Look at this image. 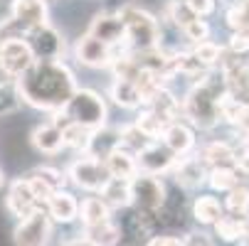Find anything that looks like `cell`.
Masks as SVG:
<instances>
[{
    "instance_id": "1",
    "label": "cell",
    "mask_w": 249,
    "mask_h": 246,
    "mask_svg": "<svg viewBox=\"0 0 249 246\" xmlns=\"http://www.w3.org/2000/svg\"><path fill=\"white\" fill-rule=\"evenodd\" d=\"M15 84L25 103L52 114L62 111L79 89L72 69L64 62H35Z\"/></svg>"
},
{
    "instance_id": "2",
    "label": "cell",
    "mask_w": 249,
    "mask_h": 246,
    "mask_svg": "<svg viewBox=\"0 0 249 246\" xmlns=\"http://www.w3.org/2000/svg\"><path fill=\"white\" fill-rule=\"evenodd\" d=\"M227 96V84L222 72H207L202 79H197V84L190 89V94L183 98V116L207 131V128H215L222 116H220V101Z\"/></svg>"
},
{
    "instance_id": "3",
    "label": "cell",
    "mask_w": 249,
    "mask_h": 246,
    "mask_svg": "<svg viewBox=\"0 0 249 246\" xmlns=\"http://www.w3.org/2000/svg\"><path fill=\"white\" fill-rule=\"evenodd\" d=\"M64 121L77 123L87 131H101L106 128V118H109V109L106 101L101 98V94L91 91V89H77V94L72 96V101L67 103L62 111H57Z\"/></svg>"
},
{
    "instance_id": "4",
    "label": "cell",
    "mask_w": 249,
    "mask_h": 246,
    "mask_svg": "<svg viewBox=\"0 0 249 246\" xmlns=\"http://www.w3.org/2000/svg\"><path fill=\"white\" fill-rule=\"evenodd\" d=\"M119 15L126 25V42L133 47V52H148L160 47V25L148 10L128 3L119 10Z\"/></svg>"
},
{
    "instance_id": "5",
    "label": "cell",
    "mask_w": 249,
    "mask_h": 246,
    "mask_svg": "<svg viewBox=\"0 0 249 246\" xmlns=\"http://www.w3.org/2000/svg\"><path fill=\"white\" fill-rule=\"evenodd\" d=\"M67 178L72 180L79 190L87 192H101L111 180V172L106 167L104 160H96L91 155H82L77 158L67 170Z\"/></svg>"
},
{
    "instance_id": "6",
    "label": "cell",
    "mask_w": 249,
    "mask_h": 246,
    "mask_svg": "<svg viewBox=\"0 0 249 246\" xmlns=\"http://www.w3.org/2000/svg\"><path fill=\"white\" fill-rule=\"evenodd\" d=\"M35 62L37 59H35V52L25 37H13L0 45V72L10 77L13 82H18L25 72H30Z\"/></svg>"
},
{
    "instance_id": "7",
    "label": "cell",
    "mask_w": 249,
    "mask_h": 246,
    "mask_svg": "<svg viewBox=\"0 0 249 246\" xmlns=\"http://www.w3.org/2000/svg\"><path fill=\"white\" fill-rule=\"evenodd\" d=\"M131 197L138 212H156L165 202V185L156 175H143L138 172L131 180Z\"/></svg>"
},
{
    "instance_id": "8",
    "label": "cell",
    "mask_w": 249,
    "mask_h": 246,
    "mask_svg": "<svg viewBox=\"0 0 249 246\" xmlns=\"http://www.w3.org/2000/svg\"><path fill=\"white\" fill-rule=\"evenodd\" d=\"M52 234V217L47 214V209H37L30 217L20 219L15 227V244L18 246H45Z\"/></svg>"
},
{
    "instance_id": "9",
    "label": "cell",
    "mask_w": 249,
    "mask_h": 246,
    "mask_svg": "<svg viewBox=\"0 0 249 246\" xmlns=\"http://www.w3.org/2000/svg\"><path fill=\"white\" fill-rule=\"evenodd\" d=\"M74 57H77V62L84 64V66L104 69V66H111V64H114V59L119 57V52H116V47L96 40L94 34L87 32L84 37H79L77 45H74Z\"/></svg>"
},
{
    "instance_id": "10",
    "label": "cell",
    "mask_w": 249,
    "mask_h": 246,
    "mask_svg": "<svg viewBox=\"0 0 249 246\" xmlns=\"http://www.w3.org/2000/svg\"><path fill=\"white\" fill-rule=\"evenodd\" d=\"M25 40L30 42L37 62H62L59 57L64 54V40L54 27H50V25L37 27V30L27 32Z\"/></svg>"
},
{
    "instance_id": "11",
    "label": "cell",
    "mask_w": 249,
    "mask_h": 246,
    "mask_svg": "<svg viewBox=\"0 0 249 246\" xmlns=\"http://www.w3.org/2000/svg\"><path fill=\"white\" fill-rule=\"evenodd\" d=\"M136 160H138V172L156 175V178H158L160 172L173 170L175 163L180 160V158H178V155L163 143V140H153L148 148H143V150L136 155Z\"/></svg>"
},
{
    "instance_id": "12",
    "label": "cell",
    "mask_w": 249,
    "mask_h": 246,
    "mask_svg": "<svg viewBox=\"0 0 249 246\" xmlns=\"http://www.w3.org/2000/svg\"><path fill=\"white\" fill-rule=\"evenodd\" d=\"M47 0H13L10 20L27 34L37 27L47 25Z\"/></svg>"
},
{
    "instance_id": "13",
    "label": "cell",
    "mask_w": 249,
    "mask_h": 246,
    "mask_svg": "<svg viewBox=\"0 0 249 246\" xmlns=\"http://www.w3.org/2000/svg\"><path fill=\"white\" fill-rule=\"evenodd\" d=\"M5 207L10 209V214H13V217L25 219V217H30L32 212H37L42 204H40L37 197H35L30 180H27V178H18V180H13L10 187H8Z\"/></svg>"
},
{
    "instance_id": "14",
    "label": "cell",
    "mask_w": 249,
    "mask_h": 246,
    "mask_svg": "<svg viewBox=\"0 0 249 246\" xmlns=\"http://www.w3.org/2000/svg\"><path fill=\"white\" fill-rule=\"evenodd\" d=\"M25 178L30 180L32 192H35V197L40 199V204H47V199H50L54 192L64 190L67 172H62V170H57V167L42 165V167H35L30 175H25Z\"/></svg>"
},
{
    "instance_id": "15",
    "label": "cell",
    "mask_w": 249,
    "mask_h": 246,
    "mask_svg": "<svg viewBox=\"0 0 249 246\" xmlns=\"http://www.w3.org/2000/svg\"><path fill=\"white\" fill-rule=\"evenodd\" d=\"M89 34H94L96 40L111 45V47H119L126 42V25L119 13H99L91 20Z\"/></svg>"
},
{
    "instance_id": "16",
    "label": "cell",
    "mask_w": 249,
    "mask_h": 246,
    "mask_svg": "<svg viewBox=\"0 0 249 246\" xmlns=\"http://www.w3.org/2000/svg\"><path fill=\"white\" fill-rule=\"evenodd\" d=\"M173 175L178 185L193 190V187H200L210 178V165L202 158H180L173 167Z\"/></svg>"
},
{
    "instance_id": "17",
    "label": "cell",
    "mask_w": 249,
    "mask_h": 246,
    "mask_svg": "<svg viewBox=\"0 0 249 246\" xmlns=\"http://www.w3.org/2000/svg\"><path fill=\"white\" fill-rule=\"evenodd\" d=\"M146 109L156 111V114L170 126V123H175L178 118H180L183 103L175 98V94H173L168 86H160V89H156V91L146 98Z\"/></svg>"
},
{
    "instance_id": "18",
    "label": "cell",
    "mask_w": 249,
    "mask_h": 246,
    "mask_svg": "<svg viewBox=\"0 0 249 246\" xmlns=\"http://www.w3.org/2000/svg\"><path fill=\"white\" fill-rule=\"evenodd\" d=\"M30 140H32V146L37 148L42 155H57L62 148H67V146H64V133H62V128L54 126L52 121L35 128Z\"/></svg>"
},
{
    "instance_id": "19",
    "label": "cell",
    "mask_w": 249,
    "mask_h": 246,
    "mask_svg": "<svg viewBox=\"0 0 249 246\" xmlns=\"http://www.w3.org/2000/svg\"><path fill=\"white\" fill-rule=\"evenodd\" d=\"M47 214L54 219V222H74L79 217V202L72 192H67V190H59L54 192L50 199H47Z\"/></svg>"
},
{
    "instance_id": "20",
    "label": "cell",
    "mask_w": 249,
    "mask_h": 246,
    "mask_svg": "<svg viewBox=\"0 0 249 246\" xmlns=\"http://www.w3.org/2000/svg\"><path fill=\"white\" fill-rule=\"evenodd\" d=\"M163 143L175 153V155H188L193 148H195V133H193V128L188 126V123H183V121H175V123H170L168 128H165V133H163Z\"/></svg>"
},
{
    "instance_id": "21",
    "label": "cell",
    "mask_w": 249,
    "mask_h": 246,
    "mask_svg": "<svg viewBox=\"0 0 249 246\" xmlns=\"http://www.w3.org/2000/svg\"><path fill=\"white\" fill-rule=\"evenodd\" d=\"M106 167H109L111 178H119V180H133L138 175V160H136V153L126 150V148H114L109 155H106Z\"/></svg>"
},
{
    "instance_id": "22",
    "label": "cell",
    "mask_w": 249,
    "mask_h": 246,
    "mask_svg": "<svg viewBox=\"0 0 249 246\" xmlns=\"http://www.w3.org/2000/svg\"><path fill=\"white\" fill-rule=\"evenodd\" d=\"M52 123L62 128V133H64V146H67V148H74V150H79L82 155L89 153L94 131H87V128H82V126H77V123H69V121H64L59 114H54Z\"/></svg>"
},
{
    "instance_id": "23",
    "label": "cell",
    "mask_w": 249,
    "mask_h": 246,
    "mask_svg": "<svg viewBox=\"0 0 249 246\" xmlns=\"http://www.w3.org/2000/svg\"><path fill=\"white\" fill-rule=\"evenodd\" d=\"M200 158L210 165V170L212 167H237L239 153H234V148L230 143H225V140H212V143L205 146Z\"/></svg>"
},
{
    "instance_id": "24",
    "label": "cell",
    "mask_w": 249,
    "mask_h": 246,
    "mask_svg": "<svg viewBox=\"0 0 249 246\" xmlns=\"http://www.w3.org/2000/svg\"><path fill=\"white\" fill-rule=\"evenodd\" d=\"M109 94H111V98L119 103L121 109H138V106H143V94H141V89H138L136 82L114 79Z\"/></svg>"
},
{
    "instance_id": "25",
    "label": "cell",
    "mask_w": 249,
    "mask_h": 246,
    "mask_svg": "<svg viewBox=\"0 0 249 246\" xmlns=\"http://www.w3.org/2000/svg\"><path fill=\"white\" fill-rule=\"evenodd\" d=\"M193 217L200 224H212L215 227L222 217H225V204H220L217 197H210V195H200L193 204Z\"/></svg>"
},
{
    "instance_id": "26",
    "label": "cell",
    "mask_w": 249,
    "mask_h": 246,
    "mask_svg": "<svg viewBox=\"0 0 249 246\" xmlns=\"http://www.w3.org/2000/svg\"><path fill=\"white\" fill-rule=\"evenodd\" d=\"M99 197L109 204L111 209H119V207H128L133 204V197H131V180H119V178H111L109 185H106Z\"/></svg>"
},
{
    "instance_id": "27",
    "label": "cell",
    "mask_w": 249,
    "mask_h": 246,
    "mask_svg": "<svg viewBox=\"0 0 249 246\" xmlns=\"http://www.w3.org/2000/svg\"><path fill=\"white\" fill-rule=\"evenodd\" d=\"M79 219L84 222V227H94L101 222L111 219V207L106 204L101 197H87L79 204Z\"/></svg>"
},
{
    "instance_id": "28",
    "label": "cell",
    "mask_w": 249,
    "mask_h": 246,
    "mask_svg": "<svg viewBox=\"0 0 249 246\" xmlns=\"http://www.w3.org/2000/svg\"><path fill=\"white\" fill-rule=\"evenodd\" d=\"M84 239L91 241L94 246H116L121 239V229L109 219V222H101L94 227H84Z\"/></svg>"
},
{
    "instance_id": "29",
    "label": "cell",
    "mask_w": 249,
    "mask_h": 246,
    "mask_svg": "<svg viewBox=\"0 0 249 246\" xmlns=\"http://www.w3.org/2000/svg\"><path fill=\"white\" fill-rule=\"evenodd\" d=\"M153 143V140L141 131L136 123H128V126H124V128H119V146L121 148H126V150H131V153H141L143 148H148Z\"/></svg>"
},
{
    "instance_id": "30",
    "label": "cell",
    "mask_w": 249,
    "mask_h": 246,
    "mask_svg": "<svg viewBox=\"0 0 249 246\" xmlns=\"http://www.w3.org/2000/svg\"><path fill=\"white\" fill-rule=\"evenodd\" d=\"M215 231H217V236L222 241H237V239H242V236L249 234V222H247V217L230 214V217H222L215 224Z\"/></svg>"
},
{
    "instance_id": "31",
    "label": "cell",
    "mask_w": 249,
    "mask_h": 246,
    "mask_svg": "<svg viewBox=\"0 0 249 246\" xmlns=\"http://www.w3.org/2000/svg\"><path fill=\"white\" fill-rule=\"evenodd\" d=\"M141 131H143L151 140H160L163 138V133H165V128H168V123L156 114V111H151V109H143L138 114V118L133 121Z\"/></svg>"
},
{
    "instance_id": "32",
    "label": "cell",
    "mask_w": 249,
    "mask_h": 246,
    "mask_svg": "<svg viewBox=\"0 0 249 246\" xmlns=\"http://www.w3.org/2000/svg\"><path fill=\"white\" fill-rule=\"evenodd\" d=\"M207 182L220 192H232L234 187H239V172L237 167H212Z\"/></svg>"
},
{
    "instance_id": "33",
    "label": "cell",
    "mask_w": 249,
    "mask_h": 246,
    "mask_svg": "<svg viewBox=\"0 0 249 246\" xmlns=\"http://www.w3.org/2000/svg\"><path fill=\"white\" fill-rule=\"evenodd\" d=\"M168 20L175 27H180V32H183L188 25H193L195 20H202V17H197V13L188 5V0H173L168 5Z\"/></svg>"
},
{
    "instance_id": "34",
    "label": "cell",
    "mask_w": 249,
    "mask_h": 246,
    "mask_svg": "<svg viewBox=\"0 0 249 246\" xmlns=\"http://www.w3.org/2000/svg\"><path fill=\"white\" fill-rule=\"evenodd\" d=\"M173 66L175 72H183V74H197V77H205L207 74V66H202V62L193 54V52H178L173 54Z\"/></svg>"
},
{
    "instance_id": "35",
    "label": "cell",
    "mask_w": 249,
    "mask_h": 246,
    "mask_svg": "<svg viewBox=\"0 0 249 246\" xmlns=\"http://www.w3.org/2000/svg\"><path fill=\"white\" fill-rule=\"evenodd\" d=\"M193 54L202 62V66H215V64H220L222 62V54H225V49L217 45V42H212V40H205V42H200V45H195L193 47Z\"/></svg>"
},
{
    "instance_id": "36",
    "label": "cell",
    "mask_w": 249,
    "mask_h": 246,
    "mask_svg": "<svg viewBox=\"0 0 249 246\" xmlns=\"http://www.w3.org/2000/svg\"><path fill=\"white\" fill-rule=\"evenodd\" d=\"M225 209L234 217H244L249 212V190L244 185L234 187L232 192H227V199H225Z\"/></svg>"
},
{
    "instance_id": "37",
    "label": "cell",
    "mask_w": 249,
    "mask_h": 246,
    "mask_svg": "<svg viewBox=\"0 0 249 246\" xmlns=\"http://www.w3.org/2000/svg\"><path fill=\"white\" fill-rule=\"evenodd\" d=\"M242 111H244V103L237 101V98H232L230 94L220 101V116H222V121H227V123H232V126L239 123Z\"/></svg>"
},
{
    "instance_id": "38",
    "label": "cell",
    "mask_w": 249,
    "mask_h": 246,
    "mask_svg": "<svg viewBox=\"0 0 249 246\" xmlns=\"http://www.w3.org/2000/svg\"><path fill=\"white\" fill-rule=\"evenodd\" d=\"M183 34H185V40H190L193 45H200V42H205L210 37V25L205 20H195L193 25H188L183 30Z\"/></svg>"
},
{
    "instance_id": "39",
    "label": "cell",
    "mask_w": 249,
    "mask_h": 246,
    "mask_svg": "<svg viewBox=\"0 0 249 246\" xmlns=\"http://www.w3.org/2000/svg\"><path fill=\"white\" fill-rule=\"evenodd\" d=\"M230 52H234L239 57L249 52V27L247 30H239V32H232V37H230Z\"/></svg>"
},
{
    "instance_id": "40",
    "label": "cell",
    "mask_w": 249,
    "mask_h": 246,
    "mask_svg": "<svg viewBox=\"0 0 249 246\" xmlns=\"http://www.w3.org/2000/svg\"><path fill=\"white\" fill-rule=\"evenodd\" d=\"M188 5L197 13V17H207V15H212L215 13V0H188Z\"/></svg>"
},
{
    "instance_id": "41",
    "label": "cell",
    "mask_w": 249,
    "mask_h": 246,
    "mask_svg": "<svg viewBox=\"0 0 249 246\" xmlns=\"http://www.w3.org/2000/svg\"><path fill=\"white\" fill-rule=\"evenodd\" d=\"M146 246H183V239H178V236H153Z\"/></svg>"
},
{
    "instance_id": "42",
    "label": "cell",
    "mask_w": 249,
    "mask_h": 246,
    "mask_svg": "<svg viewBox=\"0 0 249 246\" xmlns=\"http://www.w3.org/2000/svg\"><path fill=\"white\" fill-rule=\"evenodd\" d=\"M183 246H212V241L205 234H188L183 239Z\"/></svg>"
},
{
    "instance_id": "43",
    "label": "cell",
    "mask_w": 249,
    "mask_h": 246,
    "mask_svg": "<svg viewBox=\"0 0 249 246\" xmlns=\"http://www.w3.org/2000/svg\"><path fill=\"white\" fill-rule=\"evenodd\" d=\"M237 128L249 138V106H244V111H242V116H239V123H237Z\"/></svg>"
},
{
    "instance_id": "44",
    "label": "cell",
    "mask_w": 249,
    "mask_h": 246,
    "mask_svg": "<svg viewBox=\"0 0 249 246\" xmlns=\"http://www.w3.org/2000/svg\"><path fill=\"white\" fill-rule=\"evenodd\" d=\"M237 167H239V172H244V175H249V148L237 158Z\"/></svg>"
},
{
    "instance_id": "45",
    "label": "cell",
    "mask_w": 249,
    "mask_h": 246,
    "mask_svg": "<svg viewBox=\"0 0 249 246\" xmlns=\"http://www.w3.org/2000/svg\"><path fill=\"white\" fill-rule=\"evenodd\" d=\"M67 246H94V244H91V241H87L84 236H79L77 241H72V244H67Z\"/></svg>"
},
{
    "instance_id": "46",
    "label": "cell",
    "mask_w": 249,
    "mask_h": 246,
    "mask_svg": "<svg viewBox=\"0 0 249 246\" xmlns=\"http://www.w3.org/2000/svg\"><path fill=\"white\" fill-rule=\"evenodd\" d=\"M5 182V175H3V170H0V185H3Z\"/></svg>"
}]
</instances>
